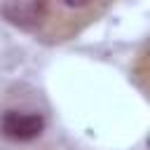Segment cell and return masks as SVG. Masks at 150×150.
<instances>
[{
	"label": "cell",
	"instance_id": "3",
	"mask_svg": "<svg viewBox=\"0 0 150 150\" xmlns=\"http://www.w3.org/2000/svg\"><path fill=\"white\" fill-rule=\"evenodd\" d=\"M131 80L138 87V91L150 101V38L141 45V49L134 56L131 63Z\"/></svg>",
	"mask_w": 150,
	"mask_h": 150
},
{
	"label": "cell",
	"instance_id": "2",
	"mask_svg": "<svg viewBox=\"0 0 150 150\" xmlns=\"http://www.w3.org/2000/svg\"><path fill=\"white\" fill-rule=\"evenodd\" d=\"M54 112L35 84L26 80L0 82V150H28L52 131Z\"/></svg>",
	"mask_w": 150,
	"mask_h": 150
},
{
	"label": "cell",
	"instance_id": "1",
	"mask_svg": "<svg viewBox=\"0 0 150 150\" xmlns=\"http://www.w3.org/2000/svg\"><path fill=\"white\" fill-rule=\"evenodd\" d=\"M117 0H0V16L30 38L61 45L80 38Z\"/></svg>",
	"mask_w": 150,
	"mask_h": 150
},
{
	"label": "cell",
	"instance_id": "5",
	"mask_svg": "<svg viewBox=\"0 0 150 150\" xmlns=\"http://www.w3.org/2000/svg\"><path fill=\"white\" fill-rule=\"evenodd\" d=\"M145 150H150V138H148V145H145Z\"/></svg>",
	"mask_w": 150,
	"mask_h": 150
},
{
	"label": "cell",
	"instance_id": "4",
	"mask_svg": "<svg viewBox=\"0 0 150 150\" xmlns=\"http://www.w3.org/2000/svg\"><path fill=\"white\" fill-rule=\"evenodd\" d=\"M28 150H84V148L75 145V143H73V141H68V138H59V136H47L45 141L35 143V145H33V148H28Z\"/></svg>",
	"mask_w": 150,
	"mask_h": 150
}]
</instances>
